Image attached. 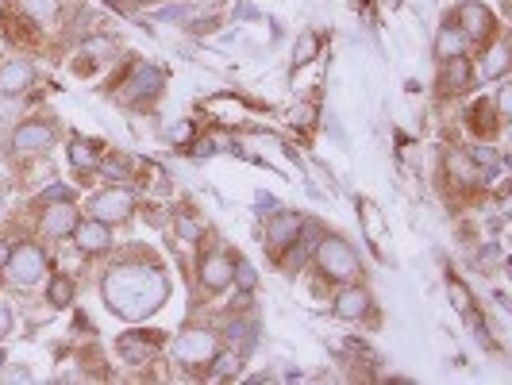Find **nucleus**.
Wrapping results in <instances>:
<instances>
[{
  "label": "nucleus",
  "mask_w": 512,
  "mask_h": 385,
  "mask_svg": "<svg viewBox=\"0 0 512 385\" xmlns=\"http://www.w3.org/2000/svg\"><path fill=\"white\" fill-rule=\"evenodd\" d=\"M101 293L108 312H116L120 320H147L170 297V278L162 266L154 262H135L124 258L116 266H108L101 278Z\"/></svg>",
  "instance_id": "f257e3e1"
},
{
  "label": "nucleus",
  "mask_w": 512,
  "mask_h": 385,
  "mask_svg": "<svg viewBox=\"0 0 512 385\" xmlns=\"http://www.w3.org/2000/svg\"><path fill=\"white\" fill-rule=\"evenodd\" d=\"M166 81L170 74L158 66V62H143V58H128L116 74L108 77V93L112 101L124 104V108H151L162 93H166Z\"/></svg>",
  "instance_id": "f03ea898"
},
{
  "label": "nucleus",
  "mask_w": 512,
  "mask_h": 385,
  "mask_svg": "<svg viewBox=\"0 0 512 385\" xmlns=\"http://www.w3.org/2000/svg\"><path fill=\"white\" fill-rule=\"evenodd\" d=\"M312 266L320 270V278L343 285V282H359L362 274V258L359 251L343 239V235H332L324 231V239L316 243V255H312Z\"/></svg>",
  "instance_id": "7ed1b4c3"
},
{
  "label": "nucleus",
  "mask_w": 512,
  "mask_h": 385,
  "mask_svg": "<svg viewBox=\"0 0 512 385\" xmlns=\"http://www.w3.org/2000/svg\"><path fill=\"white\" fill-rule=\"evenodd\" d=\"M220 347H224L220 332L197 324V328H185V332L170 343V359L178 362L181 370H201V374H205V366L212 362V355H216Z\"/></svg>",
  "instance_id": "20e7f679"
},
{
  "label": "nucleus",
  "mask_w": 512,
  "mask_h": 385,
  "mask_svg": "<svg viewBox=\"0 0 512 385\" xmlns=\"http://www.w3.org/2000/svg\"><path fill=\"white\" fill-rule=\"evenodd\" d=\"M4 274H8V282L16 285V289H31V285L47 282V274H51V255L39 247V243H12V258H8V266H4Z\"/></svg>",
  "instance_id": "39448f33"
},
{
  "label": "nucleus",
  "mask_w": 512,
  "mask_h": 385,
  "mask_svg": "<svg viewBox=\"0 0 512 385\" xmlns=\"http://www.w3.org/2000/svg\"><path fill=\"white\" fill-rule=\"evenodd\" d=\"M447 20L459 27L466 39H470V47H482V43H489V39L505 27L501 20H497V12L489 8L486 0H459V4H455V12H451Z\"/></svg>",
  "instance_id": "423d86ee"
},
{
  "label": "nucleus",
  "mask_w": 512,
  "mask_h": 385,
  "mask_svg": "<svg viewBox=\"0 0 512 385\" xmlns=\"http://www.w3.org/2000/svg\"><path fill=\"white\" fill-rule=\"evenodd\" d=\"M135 208H139V197H135V189L124 185V181H112L97 197H89V216H97V220L112 224V228L128 224L131 216H135Z\"/></svg>",
  "instance_id": "0eeeda50"
},
{
  "label": "nucleus",
  "mask_w": 512,
  "mask_h": 385,
  "mask_svg": "<svg viewBox=\"0 0 512 385\" xmlns=\"http://www.w3.org/2000/svg\"><path fill=\"white\" fill-rule=\"evenodd\" d=\"M58 139V124L47 116H27L8 131V151L12 154H47Z\"/></svg>",
  "instance_id": "6e6552de"
},
{
  "label": "nucleus",
  "mask_w": 512,
  "mask_h": 385,
  "mask_svg": "<svg viewBox=\"0 0 512 385\" xmlns=\"http://www.w3.org/2000/svg\"><path fill=\"white\" fill-rule=\"evenodd\" d=\"M74 70L77 74H93L97 66H112L120 58V43L104 31H89V35H77L74 39Z\"/></svg>",
  "instance_id": "1a4fd4ad"
},
{
  "label": "nucleus",
  "mask_w": 512,
  "mask_h": 385,
  "mask_svg": "<svg viewBox=\"0 0 512 385\" xmlns=\"http://www.w3.org/2000/svg\"><path fill=\"white\" fill-rule=\"evenodd\" d=\"M162 351H166V332H158V328H135V332H124L116 339V355L128 366H147Z\"/></svg>",
  "instance_id": "9d476101"
},
{
  "label": "nucleus",
  "mask_w": 512,
  "mask_h": 385,
  "mask_svg": "<svg viewBox=\"0 0 512 385\" xmlns=\"http://www.w3.org/2000/svg\"><path fill=\"white\" fill-rule=\"evenodd\" d=\"M35 74H39V70H35V58L12 51L0 62V97H4V101L27 97V93L35 89Z\"/></svg>",
  "instance_id": "9b49d317"
},
{
  "label": "nucleus",
  "mask_w": 512,
  "mask_h": 385,
  "mask_svg": "<svg viewBox=\"0 0 512 385\" xmlns=\"http://www.w3.org/2000/svg\"><path fill=\"white\" fill-rule=\"evenodd\" d=\"M27 24L35 27L39 35H47L54 27L66 24V16L74 12V0H8Z\"/></svg>",
  "instance_id": "f8f14e48"
},
{
  "label": "nucleus",
  "mask_w": 512,
  "mask_h": 385,
  "mask_svg": "<svg viewBox=\"0 0 512 385\" xmlns=\"http://www.w3.org/2000/svg\"><path fill=\"white\" fill-rule=\"evenodd\" d=\"M443 174H447V181H451L455 189H462V193L489 189L486 170L466 154V147H451V151H443Z\"/></svg>",
  "instance_id": "ddd939ff"
},
{
  "label": "nucleus",
  "mask_w": 512,
  "mask_h": 385,
  "mask_svg": "<svg viewBox=\"0 0 512 385\" xmlns=\"http://www.w3.org/2000/svg\"><path fill=\"white\" fill-rule=\"evenodd\" d=\"M474 85H478V77H474V58H470V54H459V58L439 62L436 89H439V97H443V101L466 97Z\"/></svg>",
  "instance_id": "4468645a"
},
{
  "label": "nucleus",
  "mask_w": 512,
  "mask_h": 385,
  "mask_svg": "<svg viewBox=\"0 0 512 385\" xmlns=\"http://www.w3.org/2000/svg\"><path fill=\"white\" fill-rule=\"evenodd\" d=\"M478 51H482V58L474 62V77H478V81H501V77H509L512 43H509V35H505V27H501L489 43H482Z\"/></svg>",
  "instance_id": "2eb2a0df"
},
{
  "label": "nucleus",
  "mask_w": 512,
  "mask_h": 385,
  "mask_svg": "<svg viewBox=\"0 0 512 385\" xmlns=\"http://www.w3.org/2000/svg\"><path fill=\"white\" fill-rule=\"evenodd\" d=\"M374 312V297H370V289L359 282H343L339 285V293L332 297V316L335 320H347V324H359Z\"/></svg>",
  "instance_id": "dca6fc26"
},
{
  "label": "nucleus",
  "mask_w": 512,
  "mask_h": 385,
  "mask_svg": "<svg viewBox=\"0 0 512 385\" xmlns=\"http://www.w3.org/2000/svg\"><path fill=\"white\" fill-rule=\"evenodd\" d=\"M231 274H235V255H228V251H205L197 262V282L205 293L231 289Z\"/></svg>",
  "instance_id": "f3484780"
},
{
  "label": "nucleus",
  "mask_w": 512,
  "mask_h": 385,
  "mask_svg": "<svg viewBox=\"0 0 512 385\" xmlns=\"http://www.w3.org/2000/svg\"><path fill=\"white\" fill-rule=\"evenodd\" d=\"M70 239H74V247L81 251V255H104V251H112V247H116L112 224H104V220H97V216L77 220L74 231H70Z\"/></svg>",
  "instance_id": "a211bd4d"
},
{
  "label": "nucleus",
  "mask_w": 512,
  "mask_h": 385,
  "mask_svg": "<svg viewBox=\"0 0 512 385\" xmlns=\"http://www.w3.org/2000/svg\"><path fill=\"white\" fill-rule=\"evenodd\" d=\"M305 224V216L301 212H274V216H266V231H262V243H266V251L278 258L297 239V231Z\"/></svg>",
  "instance_id": "6ab92c4d"
},
{
  "label": "nucleus",
  "mask_w": 512,
  "mask_h": 385,
  "mask_svg": "<svg viewBox=\"0 0 512 385\" xmlns=\"http://www.w3.org/2000/svg\"><path fill=\"white\" fill-rule=\"evenodd\" d=\"M81 220V212L74 208V201H54V205L39 208V235L43 239H70L74 224Z\"/></svg>",
  "instance_id": "aec40b11"
},
{
  "label": "nucleus",
  "mask_w": 512,
  "mask_h": 385,
  "mask_svg": "<svg viewBox=\"0 0 512 385\" xmlns=\"http://www.w3.org/2000/svg\"><path fill=\"white\" fill-rule=\"evenodd\" d=\"M320 239H324V228H320V224H312V220H305V224H301V231H297V239H293L282 255H278V262H282L289 274H293V270H301L305 262H312V255H316V243H320Z\"/></svg>",
  "instance_id": "412c9836"
},
{
  "label": "nucleus",
  "mask_w": 512,
  "mask_h": 385,
  "mask_svg": "<svg viewBox=\"0 0 512 385\" xmlns=\"http://www.w3.org/2000/svg\"><path fill=\"white\" fill-rule=\"evenodd\" d=\"M462 124H466V131H470L474 139H493L497 131L505 128V124H501V116L493 112L489 97H474V101L466 104V112H462Z\"/></svg>",
  "instance_id": "4be33fe9"
},
{
  "label": "nucleus",
  "mask_w": 512,
  "mask_h": 385,
  "mask_svg": "<svg viewBox=\"0 0 512 385\" xmlns=\"http://www.w3.org/2000/svg\"><path fill=\"white\" fill-rule=\"evenodd\" d=\"M324 47H328V35H324V31H316V27L297 31V39H293V54H289L293 74H297V70H305V66H316V62H320V54H324Z\"/></svg>",
  "instance_id": "5701e85b"
},
{
  "label": "nucleus",
  "mask_w": 512,
  "mask_h": 385,
  "mask_svg": "<svg viewBox=\"0 0 512 385\" xmlns=\"http://www.w3.org/2000/svg\"><path fill=\"white\" fill-rule=\"evenodd\" d=\"M459 54H474V47H470V39L451 20H443L436 27V39H432V58L447 62V58H459Z\"/></svg>",
  "instance_id": "b1692460"
},
{
  "label": "nucleus",
  "mask_w": 512,
  "mask_h": 385,
  "mask_svg": "<svg viewBox=\"0 0 512 385\" xmlns=\"http://www.w3.org/2000/svg\"><path fill=\"white\" fill-rule=\"evenodd\" d=\"M220 339L228 343L231 351H239L243 359H247V351L258 343V324L251 320V316H228V324H224V332H220Z\"/></svg>",
  "instance_id": "393cba45"
},
{
  "label": "nucleus",
  "mask_w": 512,
  "mask_h": 385,
  "mask_svg": "<svg viewBox=\"0 0 512 385\" xmlns=\"http://www.w3.org/2000/svg\"><path fill=\"white\" fill-rule=\"evenodd\" d=\"M101 158H104L101 139H89V135H74V139H70V162H74V170H81V174H97Z\"/></svg>",
  "instance_id": "a878e982"
},
{
  "label": "nucleus",
  "mask_w": 512,
  "mask_h": 385,
  "mask_svg": "<svg viewBox=\"0 0 512 385\" xmlns=\"http://www.w3.org/2000/svg\"><path fill=\"white\" fill-rule=\"evenodd\" d=\"M239 370H243V355L231 351V347H220V351L212 355V362L205 366V378L208 382H235Z\"/></svg>",
  "instance_id": "bb28decb"
},
{
  "label": "nucleus",
  "mask_w": 512,
  "mask_h": 385,
  "mask_svg": "<svg viewBox=\"0 0 512 385\" xmlns=\"http://www.w3.org/2000/svg\"><path fill=\"white\" fill-rule=\"evenodd\" d=\"M170 228H174V235H178L181 243H201L205 239V220L193 212V208H170Z\"/></svg>",
  "instance_id": "cd10ccee"
},
{
  "label": "nucleus",
  "mask_w": 512,
  "mask_h": 385,
  "mask_svg": "<svg viewBox=\"0 0 512 385\" xmlns=\"http://www.w3.org/2000/svg\"><path fill=\"white\" fill-rule=\"evenodd\" d=\"M359 220H362V231H366V239H370V247H374V255L385 258V224H382V212L374 201H359Z\"/></svg>",
  "instance_id": "c85d7f7f"
},
{
  "label": "nucleus",
  "mask_w": 512,
  "mask_h": 385,
  "mask_svg": "<svg viewBox=\"0 0 512 385\" xmlns=\"http://www.w3.org/2000/svg\"><path fill=\"white\" fill-rule=\"evenodd\" d=\"M285 120H289V128L308 135V131H316L320 124V101L316 97H308V101H293L289 104V112H285Z\"/></svg>",
  "instance_id": "c756f323"
},
{
  "label": "nucleus",
  "mask_w": 512,
  "mask_h": 385,
  "mask_svg": "<svg viewBox=\"0 0 512 385\" xmlns=\"http://www.w3.org/2000/svg\"><path fill=\"white\" fill-rule=\"evenodd\" d=\"M197 135H201V128H197V120H189V116H178V120H166V124H162V139H166L170 147H178V151H185Z\"/></svg>",
  "instance_id": "7c9ffc66"
},
{
  "label": "nucleus",
  "mask_w": 512,
  "mask_h": 385,
  "mask_svg": "<svg viewBox=\"0 0 512 385\" xmlns=\"http://www.w3.org/2000/svg\"><path fill=\"white\" fill-rule=\"evenodd\" d=\"M77 301V282L70 274H51L47 278V305L51 308H70Z\"/></svg>",
  "instance_id": "2f4dec72"
},
{
  "label": "nucleus",
  "mask_w": 512,
  "mask_h": 385,
  "mask_svg": "<svg viewBox=\"0 0 512 385\" xmlns=\"http://www.w3.org/2000/svg\"><path fill=\"white\" fill-rule=\"evenodd\" d=\"M97 174L108 181H128L135 178V158H128V154H104Z\"/></svg>",
  "instance_id": "473e14b6"
},
{
  "label": "nucleus",
  "mask_w": 512,
  "mask_h": 385,
  "mask_svg": "<svg viewBox=\"0 0 512 385\" xmlns=\"http://www.w3.org/2000/svg\"><path fill=\"white\" fill-rule=\"evenodd\" d=\"M193 12H197V4H193V0H170V4L154 8V20H158V24H189V20H193Z\"/></svg>",
  "instance_id": "72a5a7b5"
},
{
  "label": "nucleus",
  "mask_w": 512,
  "mask_h": 385,
  "mask_svg": "<svg viewBox=\"0 0 512 385\" xmlns=\"http://www.w3.org/2000/svg\"><path fill=\"white\" fill-rule=\"evenodd\" d=\"M447 297H451V305H455L459 316L474 312V293L466 289V282H462L459 274H447Z\"/></svg>",
  "instance_id": "f704fd0d"
},
{
  "label": "nucleus",
  "mask_w": 512,
  "mask_h": 385,
  "mask_svg": "<svg viewBox=\"0 0 512 385\" xmlns=\"http://www.w3.org/2000/svg\"><path fill=\"white\" fill-rule=\"evenodd\" d=\"M231 285L239 289V293H255L258 289V270H255V262H247V258H235V274H231Z\"/></svg>",
  "instance_id": "c9c22d12"
},
{
  "label": "nucleus",
  "mask_w": 512,
  "mask_h": 385,
  "mask_svg": "<svg viewBox=\"0 0 512 385\" xmlns=\"http://www.w3.org/2000/svg\"><path fill=\"white\" fill-rule=\"evenodd\" d=\"M497 85V97H493V112L501 116V124H509V116H512V81L509 77H501V81H493Z\"/></svg>",
  "instance_id": "e433bc0d"
},
{
  "label": "nucleus",
  "mask_w": 512,
  "mask_h": 385,
  "mask_svg": "<svg viewBox=\"0 0 512 385\" xmlns=\"http://www.w3.org/2000/svg\"><path fill=\"white\" fill-rule=\"evenodd\" d=\"M54 201H74V189L70 185H62V181H51L39 197H35V208H43V205H54Z\"/></svg>",
  "instance_id": "4c0bfd02"
},
{
  "label": "nucleus",
  "mask_w": 512,
  "mask_h": 385,
  "mask_svg": "<svg viewBox=\"0 0 512 385\" xmlns=\"http://www.w3.org/2000/svg\"><path fill=\"white\" fill-rule=\"evenodd\" d=\"M255 208H258V216H274V212H282V201L274 197V193H266V189H258L255 193Z\"/></svg>",
  "instance_id": "58836bf2"
},
{
  "label": "nucleus",
  "mask_w": 512,
  "mask_h": 385,
  "mask_svg": "<svg viewBox=\"0 0 512 385\" xmlns=\"http://www.w3.org/2000/svg\"><path fill=\"white\" fill-rule=\"evenodd\" d=\"M231 20H235V24H243V20H258V8L251 4V0H235V4H231Z\"/></svg>",
  "instance_id": "ea45409f"
},
{
  "label": "nucleus",
  "mask_w": 512,
  "mask_h": 385,
  "mask_svg": "<svg viewBox=\"0 0 512 385\" xmlns=\"http://www.w3.org/2000/svg\"><path fill=\"white\" fill-rule=\"evenodd\" d=\"M497 258H501V247H497V243H482V247H478V262H482V266H486V262H497Z\"/></svg>",
  "instance_id": "a19ab883"
},
{
  "label": "nucleus",
  "mask_w": 512,
  "mask_h": 385,
  "mask_svg": "<svg viewBox=\"0 0 512 385\" xmlns=\"http://www.w3.org/2000/svg\"><path fill=\"white\" fill-rule=\"evenodd\" d=\"M0 378L4 382H31V370H24V366L20 370H0Z\"/></svg>",
  "instance_id": "79ce46f5"
},
{
  "label": "nucleus",
  "mask_w": 512,
  "mask_h": 385,
  "mask_svg": "<svg viewBox=\"0 0 512 385\" xmlns=\"http://www.w3.org/2000/svg\"><path fill=\"white\" fill-rule=\"evenodd\" d=\"M12 332V308L8 305H0V339Z\"/></svg>",
  "instance_id": "37998d69"
},
{
  "label": "nucleus",
  "mask_w": 512,
  "mask_h": 385,
  "mask_svg": "<svg viewBox=\"0 0 512 385\" xmlns=\"http://www.w3.org/2000/svg\"><path fill=\"white\" fill-rule=\"evenodd\" d=\"M8 258H12V243H8V239H0V270L8 266Z\"/></svg>",
  "instance_id": "c03bdc74"
},
{
  "label": "nucleus",
  "mask_w": 512,
  "mask_h": 385,
  "mask_svg": "<svg viewBox=\"0 0 512 385\" xmlns=\"http://www.w3.org/2000/svg\"><path fill=\"white\" fill-rule=\"evenodd\" d=\"M193 4H197V8H220L224 0H193Z\"/></svg>",
  "instance_id": "a18cd8bd"
},
{
  "label": "nucleus",
  "mask_w": 512,
  "mask_h": 385,
  "mask_svg": "<svg viewBox=\"0 0 512 385\" xmlns=\"http://www.w3.org/2000/svg\"><path fill=\"white\" fill-rule=\"evenodd\" d=\"M4 366H8V359H4V351H0V370H4Z\"/></svg>",
  "instance_id": "49530a36"
}]
</instances>
